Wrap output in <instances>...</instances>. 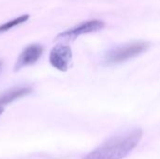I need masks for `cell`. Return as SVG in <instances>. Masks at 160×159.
I'll use <instances>...</instances> for the list:
<instances>
[{
	"instance_id": "obj_6",
	"label": "cell",
	"mask_w": 160,
	"mask_h": 159,
	"mask_svg": "<svg viewBox=\"0 0 160 159\" xmlns=\"http://www.w3.org/2000/svg\"><path fill=\"white\" fill-rule=\"evenodd\" d=\"M31 91V88L28 87H15L4 92L0 95V107H4L14 100L25 97L26 95L30 94Z\"/></svg>"
},
{
	"instance_id": "obj_1",
	"label": "cell",
	"mask_w": 160,
	"mask_h": 159,
	"mask_svg": "<svg viewBox=\"0 0 160 159\" xmlns=\"http://www.w3.org/2000/svg\"><path fill=\"white\" fill-rule=\"evenodd\" d=\"M142 138L141 129H133L107 140L83 159H123L131 153Z\"/></svg>"
},
{
	"instance_id": "obj_5",
	"label": "cell",
	"mask_w": 160,
	"mask_h": 159,
	"mask_svg": "<svg viewBox=\"0 0 160 159\" xmlns=\"http://www.w3.org/2000/svg\"><path fill=\"white\" fill-rule=\"evenodd\" d=\"M103 27H104V22L101 21H98V20L88 21V22H82V23L66 31V32L61 33L57 37V39H59V38H64V39L73 38V37H76L83 35V34H87V33H91V32L100 30Z\"/></svg>"
},
{
	"instance_id": "obj_4",
	"label": "cell",
	"mask_w": 160,
	"mask_h": 159,
	"mask_svg": "<svg viewBox=\"0 0 160 159\" xmlns=\"http://www.w3.org/2000/svg\"><path fill=\"white\" fill-rule=\"evenodd\" d=\"M43 52V48L39 44H30L26 46L22 52L20 53L16 64L14 66V70H20L27 66L35 64L41 56Z\"/></svg>"
},
{
	"instance_id": "obj_3",
	"label": "cell",
	"mask_w": 160,
	"mask_h": 159,
	"mask_svg": "<svg viewBox=\"0 0 160 159\" xmlns=\"http://www.w3.org/2000/svg\"><path fill=\"white\" fill-rule=\"evenodd\" d=\"M71 59L72 52L70 48L67 45H56L50 52L51 65L60 71H66L68 69L71 63Z\"/></svg>"
},
{
	"instance_id": "obj_9",
	"label": "cell",
	"mask_w": 160,
	"mask_h": 159,
	"mask_svg": "<svg viewBox=\"0 0 160 159\" xmlns=\"http://www.w3.org/2000/svg\"><path fill=\"white\" fill-rule=\"evenodd\" d=\"M0 66H1V63H0Z\"/></svg>"
},
{
	"instance_id": "obj_2",
	"label": "cell",
	"mask_w": 160,
	"mask_h": 159,
	"mask_svg": "<svg viewBox=\"0 0 160 159\" xmlns=\"http://www.w3.org/2000/svg\"><path fill=\"white\" fill-rule=\"evenodd\" d=\"M149 47L147 42L139 41L133 42L122 47H118L112 51H111L106 56V62L110 65L120 64L126 62L133 57L138 56L144 51H146Z\"/></svg>"
},
{
	"instance_id": "obj_7",
	"label": "cell",
	"mask_w": 160,
	"mask_h": 159,
	"mask_svg": "<svg viewBox=\"0 0 160 159\" xmlns=\"http://www.w3.org/2000/svg\"><path fill=\"white\" fill-rule=\"evenodd\" d=\"M29 17H30V16L27 15V14H25V15H21V16L17 17V18L14 19V20H11V21H9V22H5V23L1 24V25H0V34L5 33V32L10 30L11 28H13V27H15V26H18V25H20V24H22V23H23V22H25L29 19Z\"/></svg>"
},
{
	"instance_id": "obj_8",
	"label": "cell",
	"mask_w": 160,
	"mask_h": 159,
	"mask_svg": "<svg viewBox=\"0 0 160 159\" xmlns=\"http://www.w3.org/2000/svg\"><path fill=\"white\" fill-rule=\"evenodd\" d=\"M3 112H4V108H3V107H0V115L2 114Z\"/></svg>"
}]
</instances>
